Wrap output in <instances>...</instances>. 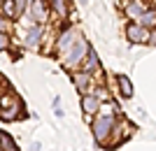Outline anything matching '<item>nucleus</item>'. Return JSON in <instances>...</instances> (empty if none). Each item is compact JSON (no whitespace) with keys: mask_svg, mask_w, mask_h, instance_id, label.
<instances>
[{"mask_svg":"<svg viewBox=\"0 0 156 151\" xmlns=\"http://www.w3.org/2000/svg\"><path fill=\"white\" fill-rule=\"evenodd\" d=\"M0 146H2V149H7V151H19L16 146H14V142L7 137L5 132H0Z\"/></svg>","mask_w":156,"mask_h":151,"instance_id":"11","label":"nucleus"},{"mask_svg":"<svg viewBox=\"0 0 156 151\" xmlns=\"http://www.w3.org/2000/svg\"><path fill=\"white\" fill-rule=\"evenodd\" d=\"M82 107H84L86 114H96V112H98V98H96V95H84Z\"/></svg>","mask_w":156,"mask_h":151,"instance_id":"5","label":"nucleus"},{"mask_svg":"<svg viewBox=\"0 0 156 151\" xmlns=\"http://www.w3.org/2000/svg\"><path fill=\"white\" fill-rule=\"evenodd\" d=\"M75 84H77V88H79V91H84V88H86V84H89V79H86L84 74H77V77H75Z\"/></svg>","mask_w":156,"mask_h":151,"instance_id":"13","label":"nucleus"},{"mask_svg":"<svg viewBox=\"0 0 156 151\" xmlns=\"http://www.w3.org/2000/svg\"><path fill=\"white\" fill-rule=\"evenodd\" d=\"M54 7L58 9V14H65V5H63V0H54Z\"/></svg>","mask_w":156,"mask_h":151,"instance_id":"14","label":"nucleus"},{"mask_svg":"<svg viewBox=\"0 0 156 151\" xmlns=\"http://www.w3.org/2000/svg\"><path fill=\"white\" fill-rule=\"evenodd\" d=\"M14 2H16V0H2V14H7V16H14V14H16V7H14Z\"/></svg>","mask_w":156,"mask_h":151,"instance_id":"10","label":"nucleus"},{"mask_svg":"<svg viewBox=\"0 0 156 151\" xmlns=\"http://www.w3.org/2000/svg\"><path fill=\"white\" fill-rule=\"evenodd\" d=\"M75 42H77V39H75V30H65V33L61 35V39H58V51L61 53H68Z\"/></svg>","mask_w":156,"mask_h":151,"instance_id":"3","label":"nucleus"},{"mask_svg":"<svg viewBox=\"0 0 156 151\" xmlns=\"http://www.w3.org/2000/svg\"><path fill=\"white\" fill-rule=\"evenodd\" d=\"M151 39H154V42H156V33H154V35H151Z\"/></svg>","mask_w":156,"mask_h":151,"instance_id":"18","label":"nucleus"},{"mask_svg":"<svg viewBox=\"0 0 156 151\" xmlns=\"http://www.w3.org/2000/svg\"><path fill=\"white\" fill-rule=\"evenodd\" d=\"M137 23L140 26H154L156 23V12H144L140 19H137Z\"/></svg>","mask_w":156,"mask_h":151,"instance_id":"9","label":"nucleus"},{"mask_svg":"<svg viewBox=\"0 0 156 151\" xmlns=\"http://www.w3.org/2000/svg\"><path fill=\"white\" fill-rule=\"evenodd\" d=\"M40 35H42V26H35V28H30L26 33V44L28 46H35L40 42Z\"/></svg>","mask_w":156,"mask_h":151,"instance_id":"6","label":"nucleus"},{"mask_svg":"<svg viewBox=\"0 0 156 151\" xmlns=\"http://www.w3.org/2000/svg\"><path fill=\"white\" fill-rule=\"evenodd\" d=\"M7 44H9L7 35H5V33H0V49H7Z\"/></svg>","mask_w":156,"mask_h":151,"instance_id":"16","label":"nucleus"},{"mask_svg":"<svg viewBox=\"0 0 156 151\" xmlns=\"http://www.w3.org/2000/svg\"><path fill=\"white\" fill-rule=\"evenodd\" d=\"M96 65H98V58H96V53H91V58H89V65H86V70H93Z\"/></svg>","mask_w":156,"mask_h":151,"instance_id":"15","label":"nucleus"},{"mask_svg":"<svg viewBox=\"0 0 156 151\" xmlns=\"http://www.w3.org/2000/svg\"><path fill=\"white\" fill-rule=\"evenodd\" d=\"M119 88H121V93H124V98H130L133 95V86H130V81H128V77H119Z\"/></svg>","mask_w":156,"mask_h":151,"instance_id":"8","label":"nucleus"},{"mask_svg":"<svg viewBox=\"0 0 156 151\" xmlns=\"http://www.w3.org/2000/svg\"><path fill=\"white\" fill-rule=\"evenodd\" d=\"M33 14H35V19H37V21H44L47 19L44 2H42V0H35V2H33Z\"/></svg>","mask_w":156,"mask_h":151,"instance_id":"7","label":"nucleus"},{"mask_svg":"<svg viewBox=\"0 0 156 151\" xmlns=\"http://www.w3.org/2000/svg\"><path fill=\"white\" fill-rule=\"evenodd\" d=\"M5 30V21H2V16H0V33Z\"/></svg>","mask_w":156,"mask_h":151,"instance_id":"17","label":"nucleus"},{"mask_svg":"<svg viewBox=\"0 0 156 151\" xmlns=\"http://www.w3.org/2000/svg\"><path fill=\"white\" fill-rule=\"evenodd\" d=\"M126 12H128V16H133V19H140V16L144 14V7L142 5H128Z\"/></svg>","mask_w":156,"mask_h":151,"instance_id":"12","label":"nucleus"},{"mask_svg":"<svg viewBox=\"0 0 156 151\" xmlns=\"http://www.w3.org/2000/svg\"><path fill=\"white\" fill-rule=\"evenodd\" d=\"M128 37L133 39V42H144V39H149V35H147V30H144L142 26H128Z\"/></svg>","mask_w":156,"mask_h":151,"instance_id":"4","label":"nucleus"},{"mask_svg":"<svg viewBox=\"0 0 156 151\" xmlns=\"http://www.w3.org/2000/svg\"><path fill=\"white\" fill-rule=\"evenodd\" d=\"M86 51H89V44H86V39H77V42L72 44V49L65 53V65H77Z\"/></svg>","mask_w":156,"mask_h":151,"instance_id":"2","label":"nucleus"},{"mask_svg":"<svg viewBox=\"0 0 156 151\" xmlns=\"http://www.w3.org/2000/svg\"><path fill=\"white\" fill-rule=\"evenodd\" d=\"M112 125H114V116H100V114H98V118L93 121V137H96L98 142H103L112 132Z\"/></svg>","mask_w":156,"mask_h":151,"instance_id":"1","label":"nucleus"}]
</instances>
